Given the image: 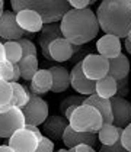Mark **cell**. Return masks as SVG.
<instances>
[{
	"label": "cell",
	"instance_id": "cell-5",
	"mask_svg": "<svg viewBox=\"0 0 131 152\" xmlns=\"http://www.w3.org/2000/svg\"><path fill=\"white\" fill-rule=\"evenodd\" d=\"M26 126L22 109H0V139H9L15 132Z\"/></svg>",
	"mask_w": 131,
	"mask_h": 152
},
{
	"label": "cell",
	"instance_id": "cell-28",
	"mask_svg": "<svg viewBox=\"0 0 131 152\" xmlns=\"http://www.w3.org/2000/svg\"><path fill=\"white\" fill-rule=\"evenodd\" d=\"M84 96H69V97H66L61 103H60V112L64 115L69 109H72V107H77V106L83 104L84 102Z\"/></svg>",
	"mask_w": 131,
	"mask_h": 152
},
{
	"label": "cell",
	"instance_id": "cell-30",
	"mask_svg": "<svg viewBox=\"0 0 131 152\" xmlns=\"http://www.w3.org/2000/svg\"><path fill=\"white\" fill-rule=\"evenodd\" d=\"M19 45L22 47V52H24V58L25 57H36V47L35 44L29 39V38H22L18 41Z\"/></svg>",
	"mask_w": 131,
	"mask_h": 152
},
{
	"label": "cell",
	"instance_id": "cell-38",
	"mask_svg": "<svg viewBox=\"0 0 131 152\" xmlns=\"http://www.w3.org/2000/svg\"><path fill=\"white\" fill-rule=\"evenodd\" d=\"M13 74H15V83H18V80L21 78V70L18 64H13Z\"/></svg>",
	"mask_w": 131,
	"mask_h": 152
},
{
	"label": "cell",
	"instance_id": "cell-14",
	"mask_svg": "<svg viewBox=\"0 0 131 152\" xmlns=\"http://www.w3.org/2000/svg\"><path fill=\"white\" fill-rule=\"evenodd\" d=\"M96 49L98 54L102 55L104 58L107 59H114L119 57L122 52V44L121 39L114 35H104L102 38L98 39L96 42Z\"/></svg>",
	"mask_w": 131,
	"mask_h": 152
},
{
	"label": "cell",
	"instance_id": "cell-45",
	"mask_svg": "<svg viewBox=\"0 0 131 152\" xmlns=\"http://www.w3.org/2000/svg\"><path fill=\"white\" fill-rule=\"evenodd\" d=\"M90 152H96V151H95V149H93V148H92V151H90Z\"/></svg>",
	"mask_w": 131,
	"mask_h": 152
},
{
	"label": "cell",
	"instance_id": "cell-42",
	"mask_svg": "<svg viewBox=\"0 0 131 152\" xmlns=\"http://www.w3.org/2000/svg\"><path fill=\"white\" fill-rule=\"evenodd\" d=\"M3 7H4V1H3V0H0V16H1L3 12H4V9H3Z\"/></svg>",
	"mask_w": 131,
	"mask_h": 152
},
{
	"label": "cell",
	"instance_id": "cell-43",
	"mask_svg": "<svg viewBox=\"0 0 131 152\" xmlns=\"http://www.w3.org/2000/svg\"><path fill=\"white\" fill-rule=\"evenodd\" d=\"M58 152H74L73 149H60Z\"/></svg>",
	"mask_w": 131,
	"mask_h": 152
},
{
	"label": "cell",
	"instance_id": "cell-31",
	"mask_svg": "<svg viewBox=\"0 0 131 152\" xmlns=\"http://www.w3.org/2000/svg\"><path fill=\"white\" fill-rule=\"evenodd\" d=\"M35 152H56L54 151V142L48 138H42L38 143V148H36Z\"/></svg>",
	"mask_w": 131,
	"mask_h": 152
},
{
	"label": "cell",
	"instance_id": "cell-35",
	"mask_svg": "<svg viewBox=\"0 0 131 152\" xmlns=\"http://www.w3.org/2000/svg\"><path fill=\"white\" fill-rule=\"evenodd\" d=\"M70 7L72 9H77V10H82V9H87V6L93 4L95 1L92 0H70Z\"/></svg>",
	"mask_w": 131,
	"mask_h": 152
},
{
	"label": "cell",
	"instance_id": "cell-29",
	"mask_svg": "<svg viewBox=\"0 0 131 152\" xmlns=\"http://www.w3.org/2000/svg\"><path fill=\"white\" fill-rule=\"evenodd\" d=\"M0 78L7 83L15 81V74H13V64L7 59H3L0 62Z\"/></svg>",
	"mask_w": 131,
	"mask_h": 152
},
{
	"label": "cell",
	"instance_id": "cell-12",
	"mask_svg": "<svg viewBox=\"0 0 131 152\" xmlns=\"http://www.w3.org/2000/svg\"><path fill=\"white\" fill-rule=\"evenodd\" d=\"M50 57L51 59L57 61V62H64V61H69L72 59V57L80 51V47H76V45H72L67 39H64L63 36L61 38H57L54 39L51 44H50Z\"/></svg>",
	"mask_w": 131,
	"mask_h": 152
},
{
	"label": "cell",
	"instance_id": "cell-40",
	"mask_svg": "<svg viewBox=\"0 0 131 152\" xmlns=\"http://www.w3.org/2000/svg\"><path fill=\"white\" fill-rule=\"evenodd\" d=\"M0 152H15L9 145H0Z\"/></svg>",
	"mask_w": 131,
	"mask_h": 152
},
{
	"label": "cell",
	"instance_id": "cell-25",
	"mask_svg": "<svg viewBox=\"0 0 131 152\" xmlns=\"http://www.w3.org/2000/svg\"><path fill=\"white\" fill-rule=\"evenodd\" d=\"M18 65H19V70H21V78H24L25 81H32L35 74L39 71L36 57H25V58L21 59V62Z\"/></svg>",
	"mask_w": 131,
	"mask_h": 152
},
{
	"label": "cell",
	"instance_id": "cell-15",
	"mask_svg": "<svg viewBox=\"0 0 131 152\" xmlns=\"http://www.w3.org/2000/svg\"><path fill=\"white\" fill-rule=\"evenodd\" d=\"M63 143L67 146V149H72L77 145H89L93 148L96 143V133H86V132H76L70 126H67L63 135Z\"/></svg>",
	"mask_w": 131,
	"mask_h": 152
},
{
	"label": "cell",
	"instance_id": "cell-21",
	"mask_svg": "<svg viewBox=\"0 0 131 152\" xmlns=\"http://www.w3.org/2000/svg\"><path fill=\"white\" fill-rule=\"evenodd\" d=\"M128 74H130V61H128L127 55L121 54L117 58L109 59L108 75H111L117 81H121L124 78H128Z\"/></svg>",
	"mask_w": 131,
	"mask_h": 152
},
{
	"label": "cell",
	"instance_id": "cell-7",
	"mask_svg": "<svg viewBox=\"0 0 131 152\" xmlns=\"http://www.w3.org/2000/svg\"><path fill=\"white\" fill-rule=\"evenodd\" d=\"M82 70L89 80L98 81L108 75L109 59L104 58L99 54H89L82 59Z\"/></svg>",
	"mask_w": 131,
	"mask_h": 152
},
{
	"label": "cell",
	"instance_id": "cell-2",
	"mask_svg": "<svg viewBox=\"0 0 131 152\" xmlns=\"http://www.w3.org/2000/svg\"><path fill=\"white\" fill-rule=\"evenodd\" d=\"M96 18L105 35L127 39L131 31V0H104L96 10Z\"/></svg>",
	"mask_w": 131,
	"mask_h": 152
},
{
	"label": "cell",
	"instance_id": "cell-39",
	"mask_svg": "<svg viewBox=\"0 0 131 152\" xmlns=\"http://www.w3.org/2000/svg\"><path fill=\"white\" fill-rule=\"evenodd\" d=\"M6 59V54H4V47H3V42H0V62Z\"/></svg>",
	"mask_w": 131,
	"mask_h": 152
},
{
	"label": "cell",
	"instance_id": "cell-37",
	"mask_svg": "<svg viewBox=\"0 0 131 152\" xmlns=\"http://www.w3.org/2000/svg\"><path fill=\"white\" fill-rule=\"evenodd\" d=\"M74 152H90L92 151V146H89V145H77V146H74L72 148Z\"/></svg>",
	"mask_w": 131,
	"mask_h": 152
},
{
	"label": "cell",
	"instance_id": "cell-23",
	"mask_svg": "<svg viewBox=\"0 0 131 152\" xmlns=\"http://www.w3.org/2000/svg\"><path fill=\"white\" fill-rule=\"evenodd\" d=\"M95 93L102 99H108V100L112 99L114 96H117V80H114L111 75L98 80Z\"/></svg>",
	"mask_w": 131,
	"mask_h": 152
},
{
	"label": "cell",
	"instance_id": "cell-3",
	"mask_svg": "<svg viewBox=\"0 0 131 152\" xmlns=\"http://www.w3.org/2000/svg\"><path fill=\"white\" fill-rule=\"evenodd\" d=\"M10 6L15 13L22 10L38 13L44 25L58 23V20H61L64 15L72 9L67 0H12Z\"/></svg>",
	"mask_w": 131,
	"mask_h": 152
},
{
	"label": "cell",
	"instance_id": "cell-34",
	"mask_svg": "<svg viewBox=\"0 0 131 152\" xmlns=\"http://www.w3.org/2000/svg\"><path fill=\"white\" fill-rule=\"evenodd\" d=\"M98 152H127V149L122 146V142L119 139L118 142L114 143V145H102L101 149Z\"/></svg>",
	"mask_w": 131,
	"mask_h": 152
},
{
	"label": "cell",
	"instance_id": "cell-9",
	"mask_svg": "<svg viewBox=\"0 0 131 152\" xmlns=\"http://www.w3.org/2000/svg\"><path fill=\"white\" fill-rule=\"evenodd\" d=\"M38 143L39 139L36 138V135L26 128L19 129L7 139V145L15 152H35Z\"/></svg>",
	"mask_w": 131,
	"mask_h": 152
},
{
	"label": "cell",
	"instance_id": "cell-32",
	"mask_svg": "<svg viewBox=\"0 0 131 152\" xmlns=\"http://www.w3.org/2000/svg\"><path fill=\"white\" fill-rule=\"evenodd\" d=\"M121 142H122V146L127 149V152H131V123L122 130Z\"/></svg>",
	"mask_w": 131,
	"mask_h": 152
},
{
	"label": "cell",
	"instance_id": "cell-10",
	"mask_svg": "<svg viewBox=\"0 0 131 152\" xmlns=\"http://www.w3.org/2000/svg\"><path fill=\"white\" fill-rule=\"evenodd\" d=\"M70 86L80 94V96H92L95 94L96 90V81L89 80L83 74L82 70V61L77 62L70 71Z\"/></svg>",
	"mask_w": 131,
	"mask_h": 152
},
{
	"label": "cell",
	"instance_id": "cell-11",
	"mask_svg": "<svg viewBox=\"0 0 131 152\" xmlns=\"http://www.w3.org/2000/svg\"><path fill=\"white\" fill-rule=\"evenodd\" d=\"M111 100L112 115H114V126L117 128H127L131 123V102L124 97L114 96Z\"/></svg>",
	"mask_w": 131,
	"mask_h": 152
},
{
	"label": "cell",
	"instance_id": "cell-46",
	"mask_svg": "<svg viewBox=\"0 0 131 152\" xmlns=\"http://www.w3.org/2000/svg\"><path fill=\"white\" fill-rule=\"evenodd\" d=\"M57 152H58V151H57Z\"/></svg>",
	"mask_w": 131,
	"mask_h": 152
},
{
	"label": "cell",
	"instance_id": "cell-44",
	"mask_svg": "<svg viewBox=\"0 0 131 152\" xmlns=\"http://www.w3.org/2000/svg\"><path fill=\"white\" fill-rule=\"evenodd\" d=\"M127 39H128V41L131 42V31H130V34H128V36H127Z\"/></svg>",
	"mask_w": 131,
	"mask_h": 152
},
{
	"label": "cell",
	"instance_id": "cell-6",
	"mask_svg": "<svg viewBox=\"0 0 131 152\" xmlns=\"http://www.w3.org/2000/svg\"><path fill=\"white\" fill-rule=\"evenodd\" d=\"M22 112H24L26 125H32V126L42 125L50 116L47 102L41 99V96H36L34 93H29V102L22 109Z\"/></svg>",
	"mask_w": 131,
	"mask_h": 152
},
{
	"label": "cell",
	"instance_id": "cell-8",
	"mask_svg": "<svg viewBox=\"0 0 131 152\" xmlns=\"http://www.w3.org/2000/svg\"><path fill=\"white\" fill-rule=\"evenodd\" d=\"M24 29L16 20V13L13 10H4L0 16V38L4 41H19L25 38Z\"/></svg>",
	"mask_w": 131,
	"mask_h": 152
},
{
	"label": "cell",
	"instance_id": "cell-19",
	"mask_svg": "<svg viewBox=\"0 0 131 152\" xmlns=\"http://www.w3.org/2000/svg\"><path fill=\"white\" fill-rule=\"evenodd\" d=\"M31 93L36 94V96H42V94L51 91L53 88V75L48 68H41L35 74V77L31 81Z\"/></svg>",
	"mask_w": 131,
	"mask_h": 152
},
{
	"label": "cell",
	"instance_id": "cell-22",
	"mask_svg": "<svg viewBox=\"0 0 131 152\" xmlns=\"http://www.w3.org/2000/svg\"><path fill=\"white\" fill-rule=\"evenodd\" d=\"M122 128H117L114 125H104L98 132V139L102 145H114L121 139Z\"/></svg>",
	"mask_w": 131,
	"mask_h": 152
},
{
	"label": "cell",
	"instance_id": "cell-27",
	"mask_svg": "<svg viewBox=\"0 0 131 152\" xmlns=\"http://www.w3.org/2000/svg\"><path fill=\"white\" fill-rule=\"evenodd\" d=\"M13 97V90L10 83L0 78V109H4L10 104Z\"/></svg>",
	"mask_w": 131,
	"mask_h": 152
},
{
	"label": "cell",
	"instance_id": "cell-33",
	"mask_svg": "<svg viewBox=\"0 0 131 152\" xmlns=\"http://www.w3.org/2000/svg\"><path fill=\"white\" fill-rule=\"evenodd\" d=\"M130 91V83H128V78H124L121 81H117V96L119 97H124L128 94Z\"/></svg>",
	"mask_w": 131,
	"mask_h": 152
},
{
	"label": "cell",
	"instance_id": "cell-41",
	"mask_svg": "<svg viewBox=\"0 0 131 152\" xmlns=\"http://www.w3.org/2000/svg\"><path fill=\"white\" fill-rule=\"evenodd\" d=\"M124 47H125V49L131 54V42L128 41V39H125V41H124Z\"/></svg>",
	"mask_w": 131,
	"mask_h": 152
},
{
	"label": "cell",
	"instance_id": "cell-4",
	"mask_svg": "<svg viewBox=\"0 0 131 152\" xmlns=\"http://www.w3.org/2000/svg\"><path fill=\"white\" fill-rule=\"evenodd\" d=\"M69 126L76 132L98 133L104 126V119L93 106L80 104L74 109L72 117L69 119Z\"/></svg>",
	"mask_w": 131,
	"mask_h": 152
},
{
	"label": "cell",
	"instance_id": "cell-18",
	"mask_svg": "<svg viewBox=\"0 0 131 152\" xmlns=\"http://www.w3.org/2000/svg\"><path fill=\"white\" fill-rule=\"evenodd\" d=\"M83 104L93 106L96 110L102 115L104 125H112V123H114V115H112L111 100H108V99H102V97H99V96L95 93V94H92V96H87V97L84 99Z\"/></svg>",
	"mask_w": 131,
	"mask_h": 152
},
{
	"label": "cell",
	"instance_id": "cell-36",
	"mask_svg": "<svg viewBox=\"0 0 131 152\" xmlns=\"http://www.w3.org/2000/svg\"><path fill=\"white\" fill-rule=\"evenodd\" d=\"M25 128L28 129V130H31L32 133H35V135H36V138H38V139H39V140H41V139H42V138H44V135H42V132L39 130V128H38V126H32V125H26Z\"/></svg>",
	"mask_w": 131,
	"mask_h": 152
},
{
	"label": "cell",
	"instance_id": "cell-16",
	"mask_svg": "<svg viewBox=\"0 0 131 152\" xmlns=\"http://www.w3.org/2000/svg\"><path fill=\"white\" fill-rule=\"evenodd\" d=\"M16 20L25 32L32 34V35L41 32L44 28V22L41 16L32 10H22V12L16 13Z\"/></svg>",
	"mask_w": 131,
	"mask_h": 152
},
{
	"label": "cell",
	"instance_id": "cell-24",
	"mask_svg": "<svg viewBox=\"0 0 131 152\" xmlns=\"http://www.w3.org/2000/svg\"><path fill=\"white\" fill-rule=\"evenodd\" d=\"M12 86V90H13V97H12V102L10 104L4 109H10V107H19V109H24L25 106L28 104L29 102V91L25 88L22 84L19 83H10Z\"/></svg>",
	"mask_w": 131,
	"mask_h": 152
},
{
	"label": "cell",
	"instance_id": "cell-26",
	"mask_svg": "<svg viewBox=\"0 0 131 152\" xmlns=\"http://www.w3.org/2000/svg\"><path fill=\"white\" fill-rule=\"evenodd\" d=\"M4 47V54H6V59L12 64H19L21 59L24 58V52H22V47L19 45L18 41H6L3 42Z\"/></svg>",
	"mask_w": 131,
	"mask_h": 152
},
{
	"label": "cell",
	"instance_id": "cell-20",
	"mask_svg": "<svg viewBox=\"0 0 131 152\" xmlns=\"http://www.w3.org/2000/svg\"><path fill=\"white\" fill-rule=\"evenodd\" d=\"M53 75V93H63L70 87V71H67L66 67L54 65L48 68Z\"/></svg>",
	"mask_w": 131,
	"mask_h": 152
},
{
	"label": "cell",
	"instance_id": "cell-1",
	"mask_svg": "<svg viewBox=\"0 0 131 152\" xmlns=\"http://www.w3.org/2000/svg\"><path fill=\"white\" fill-rule=\"evenodd\" d=\"M60 28L63 38L76 47L93 41L101 31L96 13L89 7L82 10L70 9L61 19Z\"/></svg>",
	"mask_w": 131,
	"mask_h": 152
},
{
	"label": "cell",
	"instance_id": "cell-17",
	"mask_svg": "<svg viewBox=\"0 0 131 152\" xmlns=\"http://www.w3.org/2000/svg\"><path fill=\"white\" fill-rule=\"evenodd\" d=\"M63 34H61V28H60V23H51V25H44L42 31H41V35L38 38V44H39V48H41V52L42 55L47 59H51L50 57V44L57 39V38H61Z\"/></svg>",
	"mask_w": 131,
	"mask_h": 152
},
{
	"label": "cell",
	"instance_id": "cell-13",
	"mask_svg": "<svg viewBox=\"0 0 131 152\" xmlns=\"http://www.w3.org/2000/svg\"><path fill=\"white\" fill-rule=\"evenodd\" d=\"M69 126V120L64 116H58V115H54V116H48V119L42 123V135L54 140H63V135L66 132V129Z\"/></svg>",
	"mask_w": 131,
	"mask_h": 152
}]
</instances>
